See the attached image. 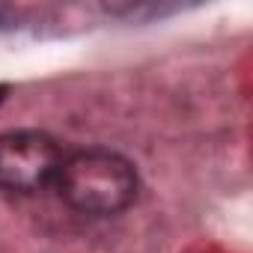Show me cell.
Returning <instances> with one entry per match:
<instances>
[{
    "instance_id": "obj_1",
    "label": "cell",
    "mask_w": 253,
    "mask_h": 253,
    "mask_svg": "<svg viewBox=\"0 0 253 253\" xmlns=\"http://www.w3.org/2000/svg\"><path fill=\"white\" fill-rule=\"evenodd\" d=\"M54 188L72 211L89 217H110L125 211L137 200L140 176L125 155L104 146H89L63 155Z\"/></svg>"
},
{
    "instance_id": "obj_2",
    "label": "cell",
    "mask_w": 253,
    "mask_h": 253,
    "mask_svg": "<svg viewBox=\"0 0 253 253\" xmlns=\"http://www.w3.org/2000/svg\"><path fill=\"white\" fill-rule=\"evenodd\" d=\"M60 143L33 128L0 134V191L3 194H36L54 185L63 164Z\"/></svg>"
},
{
    "instance_id": "obj_3",
    "label": "cell",
    "mask_w": 253,
    "mask_h": 253,
    "mask_svg": "<svg viewBox=\"0 0 253 253\" xmlns=\"http://www.w3.org/2000/svg\"><path fill=\"white\" fill-rule=\"evenodd\" d=\"M6 92H9V86H6V84H0V101L6 98Z\"/></svg>"
}]
</instances>
